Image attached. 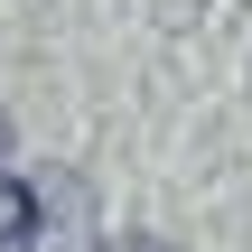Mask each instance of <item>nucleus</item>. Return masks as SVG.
I'll list each match as a JSON object with an SVG mask.
<instances>
[{
  "label": "nucleus",
  "mask_w": 252,
  "mask_h": 252,
  "mask_svg": "<svg viewBox=\"0 0 252 252\" xmlns=\"http://www.w3.org/2000/svg\"><path fill=\"white\" fill-rule=\"evenodd\" d=\"M0 252H56V234H47V187H28L9 168H0Z\"/></svg>",
  "instance_id": "nucleus-1"
},
{
  "label": "nucleus",
  "mask_w": 252,
  "mask_h": 252,
  "mask_svg": "<svg viewBox=\"0 0 252 252\" xmlns=\"http://www.w3.org/2000/svg\"><path fill=\"white\" fill-rule=\"evenodd\" d=\"M0 159H9V112H0Z\"/></svg>",
  "instance_id": "nucleus-3"
},
{
  "label": "nucleus",
  "mask_w": 252,
  "mask_h": 252,
  "mask_svg": "<svg viewBox=\"0 0 252 252\" xmlns=\"http://www.w3.org/2000/svg\"><path fill=\"white\" fill-rule=\"evenodd\" d=\"M94 252H187V243H168V234H103Z\"/></svg>",
  "instance_id": "nucleus-2"
}]
</instances>
